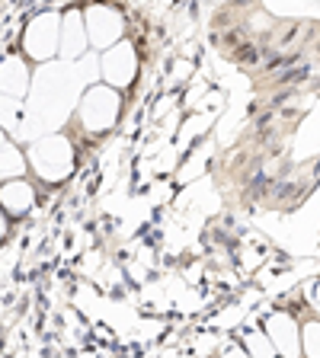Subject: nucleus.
<instances>
[{"mask_svg":"<svg viewBox=\"0 0 320 358\" xmlns=\"http://www.w3.org/2000/svg\"><path fill=\"white\" fill-rule=\"evenodd\" d=\"M122 99L119 90L109 87V83H99V87H90L81 99V122L87 131H109L119 119Z\"/></svg>","mask_w":320,"mask_h":358,"instance_id":"nucleus-2","label":"nucleus"},{"mask_svg":"<svg viewBox=\"0 0 320 358\" xmlns=\"http://www.w3.org/2000/svg\"><path fill=\"white\" fill-rule=\"evenodd\" d=\"M87 26H83L81 10H67L61 16V32H58V55H64L67 61L81 58L87 52Z\"/></svg>","mask_w":320,"mask_h":358,"instance_id":"nucleus-7","label":"nucleus"},{"mask_svg":"<svg viewBox=\"0 0 320 358\" xmlns=\"http://www.w3.org/2000/svg\"><path fill=\"white\" fill-rule=\"evenodd\" d=\"M26 170H29L26 154L7 141L0 148V182H4V179H13V176H26Z\"/></svg>","mask_w":320,"mask_h":358,"instance_id":"nucleus-9","label":"nucleus"},{"mask_svg":"<svg viewBox=\"0 0 320 358\" xmlns=\"http://www.w3.org/2000/svg\"><path fill=\"white\" fill-rule=\"evenodd\" d=\"M103 74H106V83L116 90L128 87L134 80V74H138V55H134L132 45L122 42L103 55Z\"/></svg>","mask_w":320,"mask_h":358,"instance_id":"nucleus-5","label":"nucleus"},{"mask_svg":"<svg viewBox=\"0 0 320 358\" xmlns=\"http://www.w3.org/2000/svg\"><path fill=\"white\" fill-rule=\"evenodd\" d=\"M58 32H61V13H39L29 20V26L22 29V55L32 61H52L58 55Z\"/></svg>","mask_w":320,"mask_h":358,"instance_id":"nucleus-3","label":"nucleus"},{"mask_svg":"<svg viewBox=\"0 0 320 358\" xmlns=\"http://www.w3.org/2000/svg\"><path fill=\"white\" fill-rule=\"evenodd\" d=\"M32 205H36V186L26 176H13L0 182V208L7 211L10 221L29 215Z\"/></svg>","mask_w":320,"mask_h":358,"instance_id":"nucleus-6","label":"nucleus"},{"mask_svg":"<svg viewBox=\"0 0 320 358\" xmlns=\"http://www.w3.org/2000/svg\"><path fill=\"white\" fill-rule=\"evenodd\" d=\"M7 234H10V217H7V211L0 208V243L7 240Z\"/></svg>","mask_w":320,"mask_h":358,"instance_id":"nucleus-12","label":"nucleus"},{"mask_svg":"<svg viewBox=\"0 0 320 358\" xmlns=\"http://www.w3.org/2000/svg\"><path fill=\"white\" fill-rule=\"evenodd\" d=\"M83 26H87V42L97 45V48H109L122 38L125 32V20L116 7L109 3H93V7L83 13Z\"/></svg>","mask_w":320,"mask_h":358,"instance_id":"nucleus-4","label":"nucleus"},{"mask_svg":"<svg viewBox=\"0 0 320 358\" xmlns=\"http://www.w3.org/2000/svg\"><path fill=\"white\" fill-rule=\"evenodd\" d=\"M317 310H320V285H317Z\"/></svg>","mask_w":320,"mask_h":358,"instance_id":"nucleus-14","label":"nucleus"},{"mask_svg":"<svg viewBox=\"0 0 320 358\" xmlns=\"http://www.w3.org/2000/svg\"><path fill=\"white\" fill-rule=\"evenodd\" d=\"M22 125V99L0 93V128L4 131H16Z\"/></svg>","mask_w":320,"mask_h":358,"instance_id":"nucleus-10","label":"nucleus"},{"mask_svg":"<svg viewBox=\"0 0 320 358\" xmlns=\"http://www.w3.org/2000/svg\"><path fill=\"white\" fill-rule=\"evenodd\" d=\"M305 352H307V355H317V352H320V323L305 327Z\"/></svg>","mask_w":320,"mask_h":358,"instance_id":"nucleus-11","label":"nucleus"},{"mask_svg":"<svg viewBox=\"0 0 320 358\" xmlns=\"http://www.w3.org/2000/svg\"><path fill=\"white\" fill-rule=\"evenodd\" d=\"M26 160H29V166L36 170L39 179L58 182V179H64L67 173L74 170V148H71L67 138L52 134V138H42V141L32 144Z\"/></svg>","mask_w":320,"mask_h":358,"instance_id":"nucleus-1","label":"nucleus"},{"mask_svg":"<svg viewBox=\"0 0 320 358\" xmlns=\"http://www.w3.org/2000/svg\"><path fill=\"white\" fill-rule=\"evenodd\" d=\"M26 90H29V67L20 55H7L0 61V93L22 96Z\"/></svg>","mask_w":320,"mask_h":358,"instance_id":"nucleus-8","label":"nucleus"},{"mask_svg":"<svg viewBox=\"0 0 320 358\" xmlns=\"http://www.w3.org/2000/svg\"><path fill=\"white\" fill-rule=\"evenodd\" d=\"M4 144H7V131H4V128H0V148H4Z\"/></svg>","mask_w":320,"mask_h":358,"instance_id":"nucleus-13","label":"nucleus"}]
</instances>
